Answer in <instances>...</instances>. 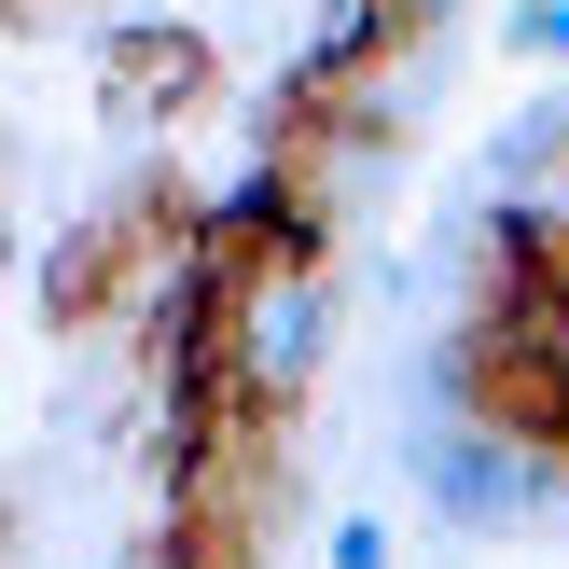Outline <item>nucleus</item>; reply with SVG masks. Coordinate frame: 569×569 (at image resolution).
Listing matches in <instances>:
<instances>
[{"label": "nucleus", "mask_w": 569, "mask_h": 569, "mask_svg": "<svg viewBox=\"0 0 569 569\" xmlns=\"http://www.w3.org/2000/svg\"><path fill=\"white\" fill-rule=\"evenodd\" d=\"M403 14V42H431V28H459V0H389Z\"/></svg>", "instance_id": "nucleus-7"}, {"label": "nucleus", "mask_w": 569, "mask_h": 569, "mask_svg": "<svg viewBox=\"0 0 569 569\" xmlns=\"http://www.w3.org/2000/svg\"><path fill=\"white\" fill-rule=\"evenodd\" d=\"M403 487L431 500V528L487 542V528H515V515H528V445L472 431V417H403Z\"/></svg>", "instance_id": "nucleus-2"}, {"label": "nucleus", "mask_w": 569, "mask_h": 569, "mask_svg": "<svg viewBox=\"0 0 569 569\" xmlns=\"http://www.w3.org/2000/svg\"><path fill=\"white\" fill-rule=\"evenodd\" d=\"M98 83H111V111L153 126V111H181L194 83H209V42H194V28H153V14H111L98 28Z\"/></svg>", "instance_id": "nucleus-3"}, {"label": "nucleus", "mask_w": 569, "mask_h": 569, "mask_svg": "<svg viewBox=\"0 0 569 569\" xmlns=\"http://www.w3.org/2000/svg\"><path fill=\"white\" fill-rule=\"evenodd\" d=\"M222 361L250 417H292L333 361V264H250V292L222 306Z\"/></svg>", "instance_id": "nucleus-1"}, {"label": "nucleus", "mask_w": 569, "mask_h": 569, "mask_svg": "<svg viewBox=\"0 0 569 569\" xmlns=\"http://www.w3.org/2000/svg\"><path fill=\"white\" fill-rule=\"evenodd\" d=\"M500 56H528V70H569V0H515V14H500Z\"/></svg>", "instance_id": "nucleus-5"}, {"label": "nucleus", "mask_w": 569, "mask_h": 569, "mask_svg": "<svg viewBox=\"0 0 569 569\" xmlns=\"http://www.w3.org/2000/svg\"><path fill=\"white\" fill-rule=\"evenodd\" d=\"M542 167H569V98H528V111H500V139H487V194H528Z\"/></svg>", "instance_id": "nucleus-4"}, {"label": "nucleus", "mask_w": 569, "mask_h": 569, "mask_svg": "<svg viewBox=\"0 0 569 569\" xmlns=\"http://www.w3.org/2000/svg\"><path fill=\"white\" fill-rule=\"evenodd\" d=\"M320 569H403V542H389L376 515H333L320 528Z\"/></svg>", "instance_id": "nucleus-6"}]
</instances>
